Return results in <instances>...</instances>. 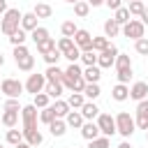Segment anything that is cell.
I'll list each match as a JSON object with an SVG mask.
<instances>
[{
    "label": "cell",
    "instance_id": "59",
    "mask_svg": "<svg viewBox=\"0 0 148 148\" xmlns=\"http://www.w3.org/2000/svg\"><path fill=\"white\" fill-rule=\"evenodd\" d=\"M0 148H5V146H2V143H0Z\"/></svg>",
    "mask_w": 148,
    "mask_h": 148
},
{
    "label": "cell",
    "instance_id": "42",
    "mask_svg": "<svg viewBox=\"0 0 148 148\" xmlns=\"http://www.w3.org/2000/svg\"><path fill=\"white\" fill-rule=\"evenodd\" d=\"M30 37H32V42L37 44V42H42V39H46V37H49V30H46V28H42V25H37V28L30 32Z\"/></svg>",
    "mask_w": 148,
    "mask_h": 148
},
{
    "label": "cell",
    "instance_id": "24",
    "mask_svg": "<svg viewBox=\"0 0 148 148\" xmlns=\"http://www.w3.org/2000/svg\"><path fill=\"white\" fill-rule=\"evenodd\" d=\"M79 62H83V67H88V65H97V51H92V49H83Z\"/></svg>",
    "mask_w": 148,
    "mask_h": 148
},
{
    "label": "cell",
    "instance_id": "55",
    "mask_svg": "<svg viewBox=\"0 0 148 148\" xmlns=\"http://www.w3.org/2000/svg\"><path fill=\"white\" fill-rule=\"evenodd\" d=\"M2 65H5V56L0 53V67H2Z\"/></svg>",
    "mask_w": 148,
    "mask_h": 148
},
{
    "label": "cell",
    "instance_id": "10",
    "mask_svg": "<svg viewBox=\"0 0 148 148\" xmlns=\"http://www.w3.org/2000/svg\"><path fill=\"white\" fill-rule=\"evenodd\" d=\"M44 86H46V76L44 74H30L28 76V81L23 83V88H25V92H30V95H37V92H42L44 90Z\"/></svg>",
    "mask_w": 148,
    "mask_h": 148
},
{
    "label": "cell",
    "instance_id": "5",
    "mask_svg": "<svg viewBox=\"0 0 148 148\" xmlns=\"http://www.w3.org/2000/svg\"><path fill=\"white\" fill-rule=\"evenodd\" d=\"M134 130H136V123H134V118H132L127 111H120V113L116 116V132H118L120 136L130 139V136L134 134Z\"/></svg>",
    "mask_w": 148,
    "mask_h": 148
},
{
    "label": "cell",
    "instance_id": "40",
    "mask_svg": "<svg viewBox=\"0 0 148 148\" xmlns=\"http://www.w3.org/2000/svg\"><path fill=\"white\" fill-rule=\"evenodd\" d=\"M65 76H69V79H74V76H83V67H81L79 62H69L67 69H65Z\"/></svg>",
    "mask_w": 148,
    "mask_h": 148
},
{
    "label": "cell",
    "instance_id": "15",
    "mask_svg": "<svg viewBox=\"0 0 148 148\" xmlns=\"http://www.w3.org/2000/svg\"><path fill=\"white\" fill-rule=\"evenodd\" d=\"M99 76H102V69H99L97 65L83 67V81H86V83H99Z\"/></svg>",
    "mask_w": 148,
    "mask_h": 148
},
{
    "label": "cell",
    "instance_id": "52",
    "mask_svg": "<svg viewBox=\"0 0 148 148\" xmlns=\"http://www.w3.org/2000/svg\"><path fill=\"white\" fill-rule=\"evenodd\" d=\"M9 7H7V0H0V14H5Z\"/></svg>",
    "mask_w": 148,
    "mask_h": 148
},
{
    "label": "cell",
    "instance_id": "31",
    "mask_svg": "<svg viewBox=\"0 0 148 148\" xmlns=\"http://www.w3.org/2000/svg\"><path fill=\"white\" fill-rule=\"evenodd\" d=\"M74 14H76L79 18H86V16L90 14V5H88L86 0H79V2H74Z\"/></svg>",
    "mask_w": 148,
    "mask_h": 148
},
{
    "label": "cell",
    "instance_id": "33",
    "mask_svg": "<svg viewBox=\"0 0 148 148\" xmlns=\"http://www.w3.org/2000/svg\"><path fill=\"white\" fill-rule=\"evenodd\" d=\"M32 104H35L37 109H44V106H49V104H51V97L42 90V92H37V95H32Z\"/></svg>",
    "mask_w": 148,
    "mask_h": 148
},
{
    "label": "cell",
    "instance_id": "50",
    "mask_svg": "<svg viewBox=\"0 0 148 148\" xmlns=\"http://www.w3.org/2000/svg\"><path fill=\"white\" fill-rule=\"evenodd\" d=\"M139 21H141L143 25H148V7H146V9L141 12V16H139Z\"/></svg>",
    "mask_w": 148,
    "mask_h": 148
},
{
    "label": "cell",
    "instance_id": "36",
    "mask_svg": "<svg viewBox=\"0 0 148 148\" xmlns=\"http://www.w3.org/2000/svg\"><path fill=\"white\" fill-rule=\"evenodd\" d=\"M72 46H76V44H74V39H72V37H60V39H58V42H56V49H58V51H60V53H67V51H69V49H72Z\"/></svg>",
    "mask_w": 148,
    "mask_h": 148
},
{
    "label": "cell",
    "instance_id": "13",
    "mask_svg": "<svg viewBox=\"0 0 148 148\" xmlns=\"http://www.w3.org/2000/svg\"><path fill=\"white\" fill-rule=\"evenodd\" d=\"M72 39H74V44H76V46H79V49L83 51V49H90V42H92V35H90L88 30H83V28H79V30L74 32V37H72Z\"/></svg>",
    "mask_w": 148,
    "mask_h": 148
},
{
    "label": "cell",
    "instance_id": "32",
    "mask_svg": "<svg viewBox=\"0 0 148 148\" xmlns=\"http://www.w3.org/2000/svg\"><path fill=\"white\" fill-rule=\"evenodd\" d=\"M25 39H28V32L23 30V28H18L14 35H9V44L12 46H18V44H25Z\"/></svg>",
    "mask_w": 148,
    "mask_h": 148
},
{
    "label": "cell",
    "instance_id": "17",
    "mask_svg": "<svg viewBox=\"0 0 148 148\" xmlns=\"http://www.w3.org/2000/svg\"><path fill=\"white\" fill-rule=\"evenodd\" d=\"M65 123H67V127L79 130V127L83 125V116H81V111H79V109H69V113L65 116Z\"/></svg>",
    "mask_w": 148,
    "mask_h": 148
},
{
    "label": "cell",
    "instance_id": "41",
    "mask_svg": "<svg viewBox=\"0 0 148 148\" xmlns=\"http://www.w3.org/2000/svg\"><path fill=\"white\" fill-rule=\"evenodd\" d=\"M42 58H44V62H46V65H58V60L62 58V53H60L58 49H53V51H49V53H44Z\"/></svg>",
    "mask_w": 148,
    "mask_h": 148
},
{
    "label": "cell",
    "instance_id": "51",
    "mask_svg": "<svg viewBox=\"0 0 148 148\" xmlns=\"http://www.w3.org/2000/svg\"><path fill=\"white\" fill-rule=\"evenodd\" d=\"M90 7H99V5H104V0H86Z\"/></svg>",
    "mask_w": 148,
    "mask_h": 148
},
{
    "label": "cell",
    "instance_id": "12",
    "mask_svg": "<svg viewBox=\"0 0 148 148\" xmlns=\"http://www.w3.org/2000/svg\"><path fill=\"white\" fill-rule=\"evenodd\" d=\"M79 130H81V136H83L86 141H90V139H97V136H99V127H97V123H95V120H83V125H81Z\"/></svg>",
    "mask_w": 148,
    "mask_h": 148
},
{
    "label": "cell",
    "instance_id": "61",
    "mask_svg": "<svg viewBox=\"0 0 148 148\" xmlns=\"http://www.w3.org/2000/svg\"><path fill=\"white\" fill-rule=\"evenodd\" d=\"M74 148H76V146H74Z\"/></svg>",
    "mask_w": 148,
    "mask_h": 148
},
{
    "label": "cell",
    "instance_id": "19",
    "mask_svg": "<svg viewBox=\"0 0 148 148\" xmlns=\"http://www.w3.org/2000/svg\"><path fill=\"white\" fill-rule=\"evenodd\" d=\"M62 90H65V88H62L60 81H46V86H44V92H46L51 99H58V97L62 95Z\"/></svg>",
    "mask_w": 148,
    "mask_h": 148
},
{
    "label": "cell",
    "instance_id": "21",
    "mask_svg": "<svg viewBox=\"0 0 148 148\" xmlns=\"http://www.w3.org/2000/svg\"><path fill=\"white\" fill-rule=\"evenodd\" d=\"M51 109H53V116H56V118H65V116L69 113V104H67V99H60V97L51 104Z\"/></svg>",
    "mask_w": 148,
    "mask_h": 148
},
{
    "label": "cell",
    "instance_id": "34",
    "mask_svg": "<svg viewBox=\"0 0 148 148\" xmlns=\"http://www.w3.org/2000/svg\"><path fill=\"white\" fill-rule=\"evenodd\" d=\"M21 141H23V132L16 130V127H9V130H7V143L16 146V143H21Z\"/></svg>",
    "mask_w": 148,
    "mask_h": 148
},
{
    "label": "cell",
    "instance_id": "11",
    "mask_svg": "<svg viewBox=\"0 0 148 148\" xmlns=\"http://www.w3.org/2000/svg\"><path fill=\"white\" fill-rule=\"evenodd\" d=\"M130 97H132L134 102L146 99V97H148V83H146V81H134V83L130 86Z\"/></svg>",
    "mask_w": 148,
    "mask_h": 148
},
{
    "label": "cell",
    "instance_id": "47",
    "mask_svg": "<svg viewBox=\"0 0 148 148\" xmlns=\"http://www.w3.org/2000/svg\"><path fill=\"white\" fill-rule=\"evenodd\" d=\"M134 123H136V130H148V113H136Z\"/></svg>",
    "mask_w": 148,
    "mask_h": 148
},
{
    "label": "cell",
    "instance_id": "60",
    "mask_svg": "<svg viewBox=\"0 0 148 148\" xmlns=\"http://www.w3.org/2000/svg\"><path fill=\"white\" fill-rule=\"evenodd\" d=\"M0 81H2V79H0Z\"/></svg>",
    "mask_w": 148,
    "mask_h": 148
},
{
    "label": "cell",
    "instance_id": "1",
    "mask_svg": "<svg viewBox=\"0 0 148 148\" xmlns=\"http://www.w3.org/2000/svg\"><path fill=\"white\" fill-rule=\"evenodd\" d=\"M21 120H23V141L25 143H30L32 148H37L42 141H44V136H42V132L37 130V120H39V113H37V106L35 104H25V106H21Z\"/></svg>",
    "mask_w": 148,
    "mask_h": 148
},
{
    "label": "cell",
    "instance_id": "7",
    "mask_svg": "<svg viewBox=\"0 0 148 148\" xmlns=\"http://www.w3.org/2000/svg\"><path fill=\"white\" fill-rule=\"evenodd\" d=\"M95 123H97V127H99V134H104V136H113L116 134V118L111 116V113H102L99 111V116L95 118Z\"/></svg>",
    "mask_w": 148,
    "mask_h": 148
},
{
    "label": "cell",
    "instance_id": "28",
    "mask_svg": "<svg viewBox=\"0 0 148 148\" xmlns=\"http://www.w3.org/2000/svg\"><path fill=\"white\" fill-rule=\"evenodd\" d=\"M130 18H132V16H130V9H127V7H118V9L113 12V21H116L118 25H125Z\"/></svg>",
    "mask_w": 148,
    "mask_h": 148
},
{
    "label": "cell",
    "instance_id": "26",
    "mask_svg": "<svg viewBox=\"0 0 148 148\" xmlns=\"http://www.w3.org/2000/svg\"><path fill=\"white\" fill-rule=\"evenodd\" d=\"M120 35V25L113 21V18H109V21H104V37H118Z\"/></svg>",
    "mask_w": 148,
    "mask_h": 148
},
{
    "label": "cell",
    "instance_id": "46",
    "mask_svg": "<svg viewBox=\"0 0 148 148\" xmlns=\"http://www.w3.org/2000/svg\"><path fill=\"white\" fill-rule=\"evenodd\" d=\"M5 111H21V104H18V97H7V102L2 104Z\"/></svg>",
    "mask_w": 148,
    "mask_h": 148
},
{
    "label": "cell",
    "instance_id": "39",
    "mask_svg": "<svg viewBox=\"0 0 148 148\" xmlns=\"http://www.w3.org/2000/svg\"><path fill=\"white\" fill-rule=\"evenodd\" d=\"M79 28H76V23L74 21H62V25H60V32H62V37H74V32H76Z\"/></svg>",
    "mask_w": 148,
    "mask_h": 148
},
{
    "label": "cell",
    "instance_id": "18",
    "mask_svg": "<svg viewBox=\"0 0 148 148\" xmlns=\"http://www.w3.org/2000/svg\"><path fill=\"white\" fill-rule=\"evenodd\" d=\"M37 16H35V12H25L23 16H21V28L25 30V32H32L35 28H37Z\"/></svg>",
    "mask_w": 148,
    "mask_h": 148
},
{
    "label": "cell",
    "instance_id": "8",
    "mask_svg": "<svg viewBox=\"0 0 148 148\" xmlns=\"http://www.w3.org/2000/svg\"><path fill=\"white\" fill-rule=\"evenodd\" d=\"M116 56H118V46L109 44L104 51H99V53H97V67H99V69H109V67H113Z\"/></svg>",
    "mask_w": 148,
    "mask_h": 148
},
{
    "label": "cell",
    "instance_id": "53",
    "mask_svg": "<svg viewBox=\"0 0 148 148\" xmlns=\"http://www.w3.org/2000/svg\"><path fill=\"white\" fill-rule=\"evenodd\" d=\"M118 148H132V143H130V141H120V143H118Z\"/></svg>",
    "mask_w": 148,
    "mask_h": 148
},
{
    "label": "cell",
    "instance_id": "6",
    "mask_svg": "<svg viewBox=\"0 0 148 148\" xmlns=\"http://www.w3.org/2000/svg\"><path fill=\"white\" fill-rule=\"evenodd\" d=\"M143 32H146V25L139 18H130L125 25H120V35L127 37V39H141Z\"/></svg>",
    "mask_w": 148,
    "mask_h": 148
},
{
    "label": "cell",
    "instance_id": "45",
    "mask_svg": "<svg viewBox=\"0 0 148 148\" xmlns=\"http://www.w3.org/2000/svg\"><path fill=\"white\" fill-rule=\"evenodd\" d=\"M62 58H67L69 62H79V58H81V49H79V46H72L67 53H62Z\"/></svg>",
    "mask_w": 148,
    "mask_h": 148
},
{
    "label": "cell",
    "instance_id": "56",
    "mask_svg": "<svg viewBox=\"0 0 148 148\" xmlns=\"http://www.w3.org/2000/svg\"><path fill=\"white\" fill-rule=\"evenodd\" d=\"M65 2H69V5H74V2H79V0H65Z\"/></svg>",
    "mask_w": 148,
    "mask_h": 148
},
{
    "label": "cell",
    "instance_id": "22",
    "mask_svg": "<svg viewBox=\"0 0 148 148\" xmlns=\"http://www.w3.org/2000/svg\"><path fill=\"white\" fill-rule=\"evenodd\" d=\"M18 118H21V111H5L0 116V123L5 127H16L18 125Z\"/></svg>",
    "mask_w": 148,
    "mask_h": 148
},
{
    "label": "cell",
    "instance_id": "23",
    "mask_svg": "<svg viewBox=\"0 0 148 148\" xmlns=\"http://www.w3.org/2000/svg\"><path fill=\"white\" fill-rule=\"evenodd\" d=\"M46 81H62L65 76V69H60L58 65H46V72H44Z\"/></svg>",
    "mask_w": 148,
    "mask_h": 148
},
{
    "label": "cell",
    "instance_id": "49",
    "mask_svg": "<svg viewBox=\"0 0 148 148\" xmlns=\"http://www.w3.org/2000/svg\"><path fill=\"white\" fill-rule=\"evenodd\" d=\"M104 5H106L109 9H113V12H116L118 7H123V0H104Z\"/></svg>",
    "mask_w": 148,
    "mask_h": 148
},
{
    "label": "cell",
    "instance_id": "25",
    "mask_svg": "<svg viewBox=\"0 0 148 148\" xmlns=\"http://www.w3.org/2000/svg\"><path fill=\"white\" fill-rule=\"evenodd\" d=\"M99 95H102L99 83H86V86H83V97H86V99H92V102H95Z\"/></svg>",
    "mask_w": 148,
    "mask_h": 148
},
{
    "label": "cell",
    "instance_id": "54",
    "mask_svg": "<svg viewBox=\"0 0 148 148\" xmlns=\"http://www.w3.org/2000/svg\"><path fill=\"white\" fill-rule=\"evenodd\" d=\"M14 148H32V146H30V143H25V141H21V143H16Z\"/></svg>",
    "mask_w": 148,
    "mask_h": 148
},
{
    "label": "cell",
    "instance_id": "2",
    "mask_svg": "<svg viewBox=\"0 0 148 148\" xmlns=\"http://www.w3.org/2000/svg\"><path fill=\"white\" fill-rule=\"evenodd\" d=\"M21 16H23V14H21L18 9H14V7L7 9V12L2 14V21H0V30H2V35H7V37L14 35V32L21 28Z\"/></svg>",
    "mask_w": 148,
    "mask_h": 148
},
{
    "label": "cell",
    "instance_id": "4",
    "mask_svg": "<svg viewBox=\"0 0 148 148\" xmlns=\"http://www.w3.org/2000/svg\"><path fill=\"white\" fill-rule=\"evenodd\" d=\"M14 60H16V67H18L21 72H32V67H35V58H32V53L28 51L25 44L14 46Z\"/></svg>",
    "mask_w": 148,
    "mask_h": 148
},
{
    "label": "cell",
    "instance_id": "48",
    "mask_svg": "<svg viewBox=\"0 0 148 148\" xmlns=\"http://www.w3.org/2000/svg\"><path fill=\"white\" fill-rule=\"evenodd\" d=\"M136 113H148V97L136 102Z\"/></svg>",
    "mask_w": 148,
    "mask_h": 148
},
{
    "label": "cell",
    "instance_id": "16",
    "mask_svg": "<svg viewBox=\"0 0 148 148\" xmlns=\"http://www.w3.org/2000/svg\"><path fill=\"white\" fill-rule=\"evenodd\" d=\"M111 97H113L116 102H125V99L130 97V86H127V83H116V86L111 88Z\"/></svg>",
    "mask_w": 148,
    "mask_h": 148
},
{
    "label": "cell",
    "instance_id": "57",
    "mask_svg": "<svg viewBox=\"0 0 148 148\" xmlns=\"http://www.w3.org/2000/svg\"><path fill=\"white\" fill-rule=\"evenodd\" d=\"M146 139H148V130H146Z\"/></svg>",
    "mask_w": 148,
    "mask_h": 148
},
{
    "label": "cell",
    "instance_id": "9",
    "mask_svg": "<svg viewBox=\"0 0 148 148\" xmlns=\"http://www.w3.org/2000/svg\"><path fill=\"white\" fill-rule=\"evenodd\" d=\"M23 90H25V88H23V83H21L18 79H2V81H0V92H2L5 97H21Z\"/></svg>",
    "mask_w": 148,
    "mask_h": 148
},
{
    "label": "cell",
    "instance_id": "14",
    "mask_svg": "<svg viewBox=\"0 0 148 148\" xmlns=\"http://www.w3.org/2000/svg\"><path fill=\"white\" fill-rule=\"evenodd\" d=\"M79 111H81L83 120H95V118L99 116V106H97L92 99H86V102H83V106H81Z\"/></svg>",
    "mask_w": 148,
    "mask_h": 148
},
{
    "label": "cell",
    "instance_id": "37",
    "mask_svg": "<svg viewBox=\"0 0 148 148\" xmlns=\"http://www.w3.org/2000/svg\"><path fill=\"white\" fill-rule=\"evenodd\" d=\"M106 46H109V37H104V35H102V37H92V42H90V49L97 51V53L104 51Z\"/></svg>",
    "mask_w": 148,
    "mask_h": 148
},
{
    "label": "cell",
    "instance_id": "44",
    "mask_svg": "<svg viewBox=\"0 0 148 148\" xmlns=\"http://www.w3.org/2000/svg\"><path fill=\"white\" fill-rule=\"evenodd\" d=\"M134 49L139 56H148V37H141V39H134Z\"/></svg>",
    "mask_w": 148,
    "mask_h": 148
},
{
    "label": "cell",
    "instance_id": "35",
    "mask_svg": "<svg viewBox=\"0 0 148 148\" xmlns=\"http://www.w3.org/2000/svg\"><path fill=\"white\" fill-rule=\"evenodd\" d=\"M109 146H111V139L104 136V134H99L97 139H90L88 141V148H109Z\"/></svg>",
    "mask_w": 148,
    "mask_h": 148
},
{
    "label": "cell",
    "instance_id": "20",
    "mask_svg": "<svg viewBox=\"0 0 148 148\" xmlns=\"http://www.w3.org/2000/svg\"><path fill=\"white\" fill-rule=\"evenodd\" d=\"M49 132H51L53 136H62V134L67 132V123H65V118H53V120L49 123Z\"/></svg>",
    "mask_w": 148,
    "mask_h": 148
},
{
    "label": "cell",
    "instance_id": "30",
    "mask_svg": "<svg viewBox=\"0 0 148 148\" xmlns=\"http://www.w3.org/2000/svg\"><path fill=\"white\" fill-rule=\"evenodd\" d=\"M83 102H86L83 92H69V97H67L69 109H81V106H83Z\"/></svg>",
    "mask_w": 148,
    "mask_h": 148
},
{
    "label": "cell",
    "instance_id": "3",
    "mask_svg": "<svg viewBox=\"0 0 148 148\" xmlns=\"http://www.w3.org/2000/svg\"><path fill=\"white\" fill-rule=\"evenodd\" d=\"M113 67H116V76H118V83H130V79H132V60H130V56L118 51Z\"/></svg>",
    "mask_w": 148,
    "mask_h": 148
},
{
    "label": "cell",
    "instance_id": "27",
    "mask_svg": "<svg viewBox=\"0 0 148 148\" xmlns=\"http://www.w3.org/2000/svg\"><path fill=\"white\" fill-rule=\"evenodd\" d=\"M32 12H35V16H37V18H49V16L53 14V9H51V5H46V2H37Z\"/></svg>",
    "mask_w": 148,
    "mask_h": 148
},
{
    "label": "cell",
    "instance_id": "43",
    "mask_svg": "<svg viewBox=\"0 0 148 148\" xmlns=\"http://www.w3.org/2000/svg\"><path fill=\"white\" fill-rule=\"evenodd\" d=\"M53 118H56V116H53V109H51V104H49V106H44V109H39V120H42L44 125H49Z\"/></svg>",
    "mask_w": 148,
    "mask_h": 148
},
{
    "label": "cell",
    "instance_id": "38",
    "mask_svg": "<svg viewBox=\"0 0 148 148\" xmlns=\"http://www.w3.org/2000/svg\"><path fill=\"white\" fill-rule=\"evenodd\" d=\"M127 9H130V16H141L146 5H143V0H132V2H127Z\"/></svg>",
    "mask_w": 148,
    "mask_h": 148
},
{
    "label": "cell",
    "instance_id": "58",
    "mask_svg": "<svg viewBox=\"0 0 148 148\" xmlns=\"http://www.w3.org/2000/svg\"><path fill=\"white\" fill-rule=\"evenodd\" d=\"M123 2H132V0H123Z\"/></svg>",
    "mask_w": 148,
    "mask_h": 148
},
{
    "label": "cell",
    "instance_id": "29",
    "mask_svg": "<svg viewBox=\"0 0 148 148\" xmlns=\"http://www.w3.org/2000/svg\"><path fill=\"white\" fill-rule=\"evenodd\" d=\"M53 49H56V39H53L51 35H49L46 39H42V42H37V51H39L42 56H44V53H49V51H53Z\"/></svg>",
    "mask_w": 148,
    "mask_h": 148
}]
</instances>
